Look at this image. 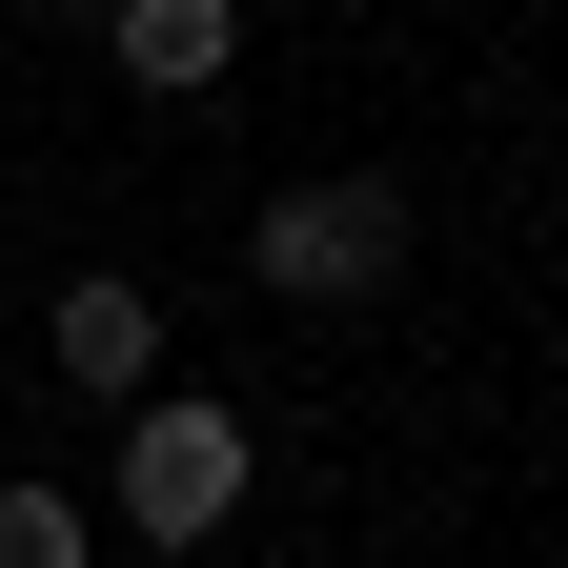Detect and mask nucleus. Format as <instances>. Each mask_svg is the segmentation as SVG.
I'll list each match as a JSON object with an SVG mask.
<instances>
[{"instance_id":"obj_1","label":"nucleus","mask_w":568,"mask_h":568,"mask_svg":"<svg viewBox=\"0 0 568 568\" xmlns=\"http://www.w3.org/2000/svg\"><path fill=\"white\" fill-rule=\"evenodd\" d=\"M244 487H264V426H244L224 386H142V406H122V447H102V508H122L142 548H224V528H244Z\"/></svg>"},{"instance_id":"obj_2","label":"nucleus","mask_w":568,"mask_h":568,"mask_svg":"<svg viewBox=\"0 0 568 568\" xmlns=\"http://www.w3.org/2000/svg\"><path fill=\"white\" fill-rule=\"evenodd\" d=\"M244 284H264V305H386V284H406V183H386V163L264 183V224H244Z\"/></svg>"},{"instance_id":"obj_3","label":"nucleus","mask_w":568,"mask_h":568,"mask_svg":"<svg viewBox=\"0 0 568 568\" xmlns=\"http://www.w3.org/2000/svg\"><path fill=\"white\" fill-rule=\"evenodd\" d=\"M41 366L82 386V406H142V386H163V284H142V264H82L41 305Z\"/></svg>"},{"instance_id":"obj_4","label":"nucleus","mask_w":568,"mask_h":568,"mask_svg":"<svg viewBox=\"0 0 568 568\" xmlns=\"http://www.w3.org/2000/svg\"><path fill=\"white\" fill-rule=\"evenodd\" d=\"M102 61H122L142 102H203L244 61V0H102Z\"/></svg>"},{"instance_id":"obj_5","label":"nucleus","mask_w":568,"mask_h":568,"mask_svg":"<svg viewBox=\"0 0 568 568\" xmlns=\"http://www.w3.org/2000/svg\"><path fill=\"white\" fill-rule=\"evenodd\" d=\"M82 548H102V508H82V487L0 467V568H82Z\"/></svg>"},{"instance_id":"obj_6","label":"nucleus","mask_w":568,"mask_h":568,"mask_svg":"<svg viewBox=\"0 0 568 568\" xmlns=\"http://www.w3.org/2000/svg\"><path fill=\"white\" fill-rule=\"evenodd\" d=\"M61 21H102V0H61Z\"/></svg>"}]
</instances>
